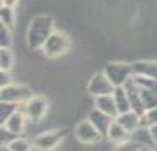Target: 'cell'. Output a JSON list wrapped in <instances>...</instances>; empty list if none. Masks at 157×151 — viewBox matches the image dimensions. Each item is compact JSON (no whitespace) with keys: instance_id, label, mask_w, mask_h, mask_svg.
I'll return each mask as SVG.
<instances>
[{"instance_id":"cell-2","label":"cell","mask_w":157,"mask_h":151,"mask_svg":"<svg viewBox=\"0 0 157 151\" xmlns=\"http://www.w3.org/2000/svg\"><path fill=\"white\" fill-rule=\"evenodd\" d=\"M65 132H50V134H43L34 141V146L39 148L41 151H53L58 144L62 142Z\"/></svg>"},{"instance_id":"cell-4","label":"cell","mask_w":157,"mask_h":151,"mask_svg":"<svg viewBox=\"0 0 157 151\" xmlns=\"http://www.w3.org/2000/svg\"><path fill=\"white\" fill-rule=\"evenodd\" d=\"M29 113H30V116H32L34 120H39V118L44 114V102H43V100H34V102H30Z\"/></svg>"},{"instance_id":"cell-8","label":"cell","mask_w":157,"mask_h":151,"mask_svg":"<svg viewBox=\"0 0 157 151\" xmlns=\"http://www.w3.org/2000/svg\"><path fill=\"white\" fill-rule=\"evenodd\" d=\"M140 148H136V144L132 142H122L120 146H117L113 151H138Z\"/></svg>"},{"instance_id":"cell-5","label":"cell","mask_w":157,"mask_h":151,"mask_svg":"<svg viewBox=\"0 0 157 151\" xmlns=\"http://www.w3.org/2000/svg\"><path fill=\"white\" fill-rule=\"evenodd\" d=\"M11 132H14V134H18V132H21L23 128V118L20 114H14L11 120L7 121V125H6Z\"/></svg>"},{"instance_id":"cell-3","label":"cell","mask_w":157,"mask_h":151,"mask_svg":"<svg viewBox=\"0 0 157 151\" xmlns=\"http://www.w3.org/2000/svg\"><path fill=\"white\" fill-rule=\"evenodd\" d=\"M108 135H109V139L115 141V142H124V141L127 139V130L124 128L120 123H113V125L109 127V130H108Z\"/></svg>"},{"instance_id":"cell-9","label":"cell","mask_w":157,"mask_h":151,"mask_svg":"<svg viewBox=\"0 0 157 151\" xmlns=\"http://www.w3.org/2000/svg\"><path fill=\"white\" fill-rule=\"evenodd\" d=\"M99 106H101V109H102L104 113H109V114H115V113H117V109H113L111 100H106L104 104H102V100H99Z\"/></svg>"},{"instance_id":"cell-10","label":"cell","mask_w":157,"mask_h":151,"mask_svg":"<svg viewBox=\"0 0 157 151\" xmlns=\"http://www.w3.org/2000/svg\"><path fill=\"white\" fill-rule=\"evenodd\" d=\"M152 137H154V141L157 142V125L154 127V128H152Z\"/></svg>"},{"instance_id":"cell-7","label":"cell","mask_w":157,"mask_h":151,"mask_svg":"<svg viewBox=\"0 0 157 151\" xmlns=\"http://www.w3.org/2000/svg\"><path fill=\"white\" fill-rule=\"evenodd\" d=\"M118 123H120L127 132H129V130H132V128H136V118H134V116H122Z\"/></svg>"},{"instance_id":"cell-11","label":"cell","mask_w":157,"mask_h":151,"mask_svg":"<svg viewBox=\"0 0 157 151\" xmlns=\"http://www.w3.org/2000/svg\"><path fill=\"white\" fill-rule=\"evenodd\" d=\"M138 151H154V149H150V148H147V146H141Z\"/></svg>"},{"instance_id":"cell-6","label":"cell","mask_w":157,"mask_h":151,"mask_svg":"<svg viewBox=\"0 0 157 151\" xmlns=\"http://www.w3.org/2000/svg\"><path fill=\"white\" fill-rule=\"evenodd\" d=\"M9 151H32V149H30V144L27 142V141L18 139V141H13V142H11Z\"/></svg>"},{"instance_id":"cell-1","label":"cell","mask_w":157,"mask_h":151,"mask_svg":"<svg viewBox=\"0 0 157 151\" xmlns=\"http://www.w3.org/2000/svg\"><path fill=\"white\" fill-rule=\"evenodd\" d=\"M76 137H78V141H81V142H85V144H95L102 139L97 127L94 123H86V121L79 123L78 127H76Z\"/></svg>"}]
</instances>
